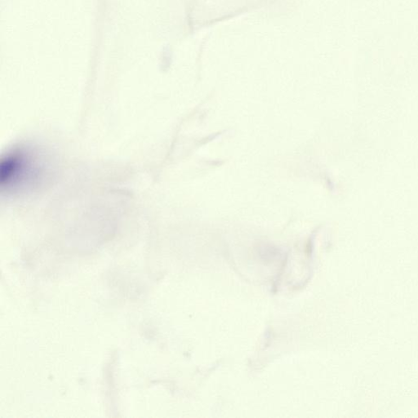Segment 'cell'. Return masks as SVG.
<instances>
[{
    "label": "cell",
    "instance_id": "obj_1",
    "mask_svg": "<svg viewBox=\"0 0 418 418\" xmlns=\"http://www.w3.org/2000/svg\"><path fill=\"white\" fill-rule=\"evenodd\" d=\"M55 159L40 145L21 143L3 154L0 166L1 191L7 198H21L40 191L56 174Z\"/></svg>",
    "mask_w": 418,
    "mask_h": 418
}]
</instances>
